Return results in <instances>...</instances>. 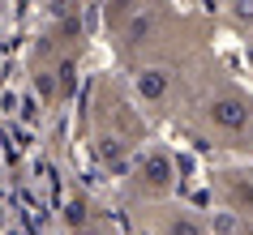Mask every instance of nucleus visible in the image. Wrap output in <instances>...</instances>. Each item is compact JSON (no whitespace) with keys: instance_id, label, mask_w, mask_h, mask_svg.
<instances>
[{"instance_id":"obj_11","label":"nucleus","mask_w":253,"mask_h":235,"mask_svg":"<svg viewBox=\"0 0 253 235\" xmlns=\"http://www.w3.org/2000/svg\"><path fill=\"white\" fill-rule=\"evenodd\" d=\"M240 235H253V227H245V231H240Z\"/></svg>"},{"instance_id":"obj_6","label":"nucleus","mask_w":253,"mask_h":235,"mask_svg":"<svg viewBox=\"0 0 253 235\" xmlns=\"http://www.w3.org/2000/svg\"><path fill=\"white\" fill-rule=\"evenodd\" d=\"M159 235H211V227H206L193 209H172V214L163 218Z\"/></svg>"},{"instance_id":"obj_1","label":"nucleus","mask_w":253,"mask_h":235,"mask_svg":"<svg viewBox=\"0 0 253 235\" xmlns=\"http://www.w3.org/2000/svg\"><path fill=\"white\" fill-rule=\"evenodd\" d=\"M206 124H211L219 137L240 141V137L253 129V103L240 90H219V94L206 99Z\"/></svg>"},{"instance_id":"obj_2","label":"nucleus","mask_w":253,"mask_h":235,"mask_svg":"<svg viewBox=\"0 0 253 235\" xmlns=\"http://www.w3.org/2000/svg\"><path fill=\"white\" fill-rule=\"evenodd\" d=\"M133 188L142 197H168L176 188V158L168 154V150H146V154H137V163H133Z\"/></svg>"},{"instance_id":"obj_10","label":"nucleus","mask_w":253,"mask_h":235,"mask_svg":"<svg viewBox=\"0 0 253 235\" xmlns=\"http://www.w3.org/2000/svg\"><path fill=\"white\" fill-rule=\"evenodd\" d=\"M35 86H39V94H47V99L56 94V86H52V77H47V73H39V77H35Z\"/></svg>"},{"instance_id":"obj_8","label":"nucleus","mask_w":253,"mask_h":235,"mask_svg":"<svg viewBox=\"0 0 253 235\" xmlns=\"http://www.w3.org/2000/svg\"><path fill=\"white\" fill-rule=\"evenodd\" d=\"M227 22L236 30H253V0H227Z\"/></svg>"},{"instance_id":"obj_7","label":"nucleus","mask_w":253,"mask_h":235,"mask_svg":"<svg viewBox=\"0 0 253 235\" xmlns=\"http://www.w3.org/2000/svg\"><path fill=\"white\" fill-rule=\"evenodd\" d=\"M99 163L112 171H133V163H129V150H125V141L120 137H99Z\"/></svg>"},{"instance_id":"obj_4","label":"nucleus","mask_w":253,"mask_h":235,"mask_svg":"<svg viewBox=\"0 0 253 235\" xmlns=\"http://www.w3.org/2000/svg\"><path fill=\"white\" fill-rule=\"evenodd\" d=\"M133 86H137V94H142L146 103H163V99H168V90H172V68H159V65L137 68Z\"/></svg>"},{"instance_id":"obj_5","label":"nucleus","mask_w":253,"mask_h":235,"mask_svg":"<svg viewBox=\"0 0 253 235\" xmlns=\"http://www.w3.org/2000/svg\"><path fill=\"white\" fill-rule=\"evenodd\" d=\"M155 30H159V9H155V4H137L133 17L125 22V39L129 43H146Z\"/></svg>"},{"instance_id":"obj_9","label":"nucleus","mask_w":253,"mask_h":235,"mask_svg":"<svg viewBox=\"0 0 253 235\" xmlns=\"http://www.w3.org/2000/svg\"><path fill=\"white\" fill-rule=\"evenodd\" d=\"M65 222L73 227V231H82V227L90 222V201H86V197H73L69 209H65Z\"/></svg>"},{"instance_id":"obj_3","label":"nucleus","mask_w":253,"mask_h":235,"mask_svg":"<svg viewBox=\"0 0 253 235\" xmlns=\"http://www.w3.org/2000/svg\"><path fill=\"white\" fill-rule=\"evenodd\" d=\"M219 201L236 218H253V167H227L219 171Z\"/></svg>"}]
</instances>
